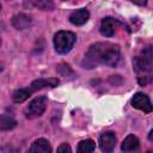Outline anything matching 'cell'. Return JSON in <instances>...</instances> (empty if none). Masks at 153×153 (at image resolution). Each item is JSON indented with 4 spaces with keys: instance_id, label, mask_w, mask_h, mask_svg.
<instances>
[{
    "instance_id": "1",
    "label": "cell",
    "mask_w": 153,
    "mask_h": 153,
    "mask_svg": "<svg viewBox=\"0 0 153 153\" xmlns=\"http://www.w3.org/2000/svg\"><path fill=\"white\" fill-rule=\"evenodd\" d=\"M121 60V51L118 45L110 42H98L92 44L85 56V62L88 68L97 65H105L116 67Z\"/></svg>"
},
{
    "instance_id": "2",
    "label": "cell",
    "mask_w": 153,
    "mask_h": 153,
    "mask_svg": "<svg viewBox=\"0 0 153 153\" xmlns=\"http://www.w3.org/2000/svg\"><path fill=\"white\" fill-rule=\"evenodd\" d=\"M134 69L137 73V80L141 86L147 85L152 80V47H146L134 61Z\"/></svg>"
},
{
    "instance_id": "3",
    "label": "cell",
    "mask_w": 153,
    "mask_h": 153,
    "mask_svg": "<svg viewBox=\"0 0 153 153\" xmlns=\"http://www.w3.org/2000/svg\"><path fill=\"white\" fill-rule=\"evenodd\" d=\"M76 41L75 33L71 31H57L54 35V48L57 54L65 55L69 53Z\"/></svg>"
},
{
    "instance_id": "4",
    "label": "cell",
    "mask_w": 153,
    "mask_h": 153,
    "mask_svg": "<svg viewBox=\"0 0 153 153\" xmlns=\"http://www.w3.org/2000/svg\"><path fill=\"white\" fill-rule=\"evenodd\" d=\"M47 103H48V100H47V97L45 96L36 97L26 106V109L24 111L25 117L29 118V120H32V118H36V117L42 116L44 114V111H45Z\"/></svg>"
},
{
    "instance_id": "5",
    "label": "cell",
    "mask_w": 153,
    "mask_h": 153,
    "mask_svg": "<svg viewBox=\"0 0 153 153\" xmlns=\"http://www.w3.org/2000/svg\"><path fill=\"white\" fill-rule=\"evenodd\" d=\"M121 22L115 19V18H111V17H106L102 20L100 23V27H99V31L103 36L105 37H112L115 36L117 29L121 26Z\"/></svg>"
},
{
    "instance_id": "6",
    "label": "cell",
    "mask_w": 153,
    "mask_h": 153,
    "mask_svg": "<svg viewBox=\"0 0 153 153\" xmlns=\"http://www.w3.org/2000/svg\"><path fill=\"white\" fill-rule=\"evenodd\" d=\"M131 105H133V108H135L137 110H141L146 114H149L152 111L151 100H149L148 96L142 93V92H137V93L134 94V97L131 99Z\"/></svg>"
},
{
    "instance_id": "7",
    "label": "cell",
    "mask_w": 153,
    "mask_h": 153,
    "mask_svg": "<svg viewBox=\"0 0 153 153\" xmlns=\"http://www.w3.org/2000/svg\"><path fill=\"white\" fill-rule=\"evenodd\" d=\"M59 82H60V80L57 78H39L31 82V85L29 86V90L31 93H33L44 87H55L59 85Z\"/></svg>"
},
{
    "instance_id": "8",
    "label": "cell",
    "mask_w": 153,
    "mask_h": 153,
    "mask_svg": "<svg viewBox=\"0 0 153 153\" xmlns=\"http://www.w3.org/2000/svg\"><path fill=\"white\" fill-rule=\"evenodd\" d=\"M116 145V135L112 131H106L99 136V147L103 152H112Z\"/></svg>"
},
{
    "instance_id": "9",
    "label": "cell",
    "mask_w": 153,
    "mask_h": 153,
    "mask_svg": "<svg viewBox=\"0 0 153 153\" xmlns=\"http://www.w3.org/2000/svg\"><path fill=\"white\" fill-rule=\"evenodd\" d=\"M88 18H90V12L86 8H80V10H76V11L71 13L69 22L73 25L80 26V25H84L88 20Z\"/></svg>"
},
{
    "instance_id": "10",
    "label": "cell",
    "mask_w": 153,
    "mask_h": 153,
    "mask_svg": "<svg viewBox=\"0 0 153 153\" xmlns=\"http://www.w3.org/2000/svg\"><path fill=\"white\" fill-rule=\"evenodd\" d=\"M31 17L26 13H18L16 16L12 17V25L17 29V30H24L27 29L31 25Z\"/></svg>"
},
{
    "instance_id": "11",
    "label": "cell",
    "mask_w": 153,
    "mask_h": 153,
    "mask_svg": "<svg viewBox=\"0 0 153 153\" xmlns=\"http://www.w3.org/2000/svg\"><path fill=\"white\" fill-rule=\"evenodd\" d=\"M51 151H53L49 141L45 139H37L36 141H33V143L29 148L30 153H50Z\"/></svg>"
},
{
    "instance_id": "12",
    "label": "cell",
    "mask_w": 153,
    "mask_h": 153,
    "mask_svg": "<svg viewBox=\"0 0 153 153\" xmlns=\"http://www.w3.org/2000/svg\"><path fill=\"white\" fill-rule=\"evenodd\" d=\"M140 147V142H139V139L133 135V134H129L122 142L121 145V149L123 152H135L137 151Z\"/></svg>"
},
{
    "instance_id": "13",
    "label": "cell",
    "mask_w": 153,
    "mask_h": 153,
    "mask_svg": "<svg viewBox=\"0 0 153 153\" xmlns=\"http://www.w3.org/2000/svg\"><path fill=\"white\" fill-rule=\"evenodd\" d=\"M17 126V121L13 116L2 114L0 115V131H8Z\"/></svg>"
},
{
    "instance_id": "14",
    "label": "cell",
    "mask_w": 153,
    "mask_h": 153,
    "mask_svg": "<svg viewBox=\"0 0 153 153\" xmlns=\"http://www.w3.org/2000/svg\"><path fill=\"white\" fill-rule=\"evenodd\" d=\"M32 93L30 92V90H29V87H23V88H18V90H16L14 92H13V94H12V99H13V102L14 103H23V102H25L26 99H29V97L31 96Z\"/></svg>"
},
{
    "instance_id": "15",
    "label": "cell",
    "mask_w": 153,
    "mask_h": 153,
    "mask_svg": "<svg viewBox=\"0 0 153 153\" xmlns=\"http://www.w3.org/2000/svg\"><path fill=\"white\" fill-rule=\"evenodd\" d=\"M94 148H96L94 141L91 140V139H87V140H82V141L79 142L76 151L80 152V153H90V152H93Z\"/></svg>"
},
{
    "instance_id": "16",
    "label": "cell",
    "mask_w": 153,
    "mask_h": 153,
    "mask_svg": "<svg viewBox=\"0 0 153 153\" xmlns=\"http://www.w3.org/2000/svg\"><path fill=\"white\" fill-rule=\"evenodd\" d=\"M32 5L42 11H53L55 5L53 2V0H31Z\"/></svg>"
},
{
    "instance_id": "17",
    "label": "cell",
    "mask_w": 153,
    "mask_h": 153,
    "mask_svg": "<svg viewBox=\"0 0 153 153\" xmlns=\"http://www.w3.org/2000/svg\"><path fill=\"white\" fill-rule=\"evenodd\" d=\"M57 152L59 153H62V152H72V148L69 147V145H67V143H62V145H60L59 147H57Z\"/></svg>"
},
{
    "instance_id": "18",
    "label": "cell",
    "mask_w": 153,
    "mask_h": 153,
    "mask_svg": "<svg viewBox=\"0 0 153 153\" xmlns=\"http://www.w3.org/2000/svg\"><path fill=\"white\" fill-rule=\"evenodd\" d=\"M129 1H131V2H134L135 5H139V6H145L148 0H129Z\"/></svg>"
},
{
    "instance_id": "19",
    "label": "cell",
    "mask_w": 153,
    "mask_h": 153,
    "mask_svg": "<svg viewBox=\"0 0 153 153\" xmlns=\"http://www.w3.org/2000/svg\"><path fill=\"white\" fill-rule=\"evenodd\" d=\"M152 134H153V130H151V131H149V140H151V141L153 140V139H152Z\"/></svg>"
},
{
    "instance_id": "20",
    "label": "cell",
    "mask_w": 153,
    "mask_h": 153,
    "mask_svg": "<svg viewBox=\"0 0 153 153\" xmlns=\"http://www.w3.org/2000/svg\"><path fill=\"white\" fill-rule=\"evenodd\" d=\"M2 68H4V67H2V66H1V65H0V72H1V71H2Z\"/></svg>"
},
{
    "instance_id": "21",
    "label": "cell",
    "mask_w": 153,
    "mask_h": 153,
    "mask_svg": "<svg viewBox=\"0 0 153 153\" xmlns=\"http://www.w3.org/2000/svg\"><path fill=\"white\" fill-rule=\"evenodd\" d=\"M0 45H1V39H0Z\"/></svg>"
},
{
    "instance_id": "22",
    "label": "cell",
    "mask_w": 153,
    "mask_h": 153,
    "mask_svg": "<svg viewBox=\"0 0 153 153\" xmlns=\"http://www.w3.org/2000/svg\"><path fill=\"white\" fill-rule=\"evenodd\" d=\"M62 1H67V0H62Z\"/></svg>"
},
{
    "instance_id": "23",
    "label": "cell",
    "mask_w": 153,
    "mask_h": 153,
    "mask_svg": "<svg viewBox=\"0 0 153 153\" xmlns=\"http://www.w3.org/2000/svg\"><path fill=\"white\" fill-rule=\"evenodd\" d=\"M0 10H1V5H0Z\"/></svg>"
}]
</instances>
